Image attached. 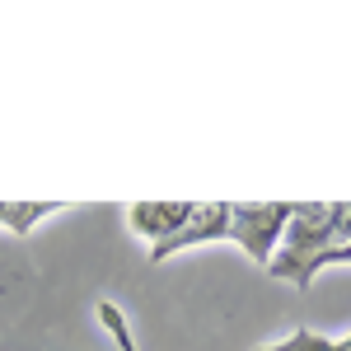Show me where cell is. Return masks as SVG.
Wrapping results in <instances>:
<instances>
[{
	"label": "cell",
	"instance_id": "7a4b0ae2",
	"mask_svg": "<svg viewBox=\"0 0 351 351\" xmlns=\"http://www.w3.org/2000/svg\"><path fill=\"white\" fill-rule=\"evenodd\" d=\"M291 211H295V202H239L234 220H230V239L239 243L258 267H271L276 239H286Z\"/></svg>",
	"mask_w": 351,
	"mask_h": 351
},
{
	"label": "cell",
	"instance_id": "ba28073f",
	"mask_svg": "<svg viewBox=\"0 0 351 351\" xmlns=\"http://www.w3.org/2000/svg\"><path fill=\"white\" fill-rule=\"evenodd\" d=\"M332 351H351V332H347V337H337V347H332Z\"/></svg>",
	"mask_w": 351,
	"mask_h": 351
},
{
	"label": "cell",
	"instance_id": "52a82bcc",
	"mask_svg": "<svg viewBox=\"0 0 351 351\" xmlns=\"http://www.w3.org/2000/svg\"><path fill=\"white\" fill-rule=\"evenodd\" d=\"M99 319H104V328H108V337L117 342V351H141L136 347V337H132V328H127V314L117 309V304H99Z\"/></svg>",
	"mask_w": 351,
	"mask_h": 351
},
{
	"label": "cell",
	"instance_id": "3957f363",
	"mask_svg": "<svg viewBox=\"0 0 351 351\" xmlns=\"http://www.w3.org/2000/svg\"><path fill=\"white\" fill-rule=\"evenodd\" d=\"M230 220H234V202H206V206H197L192 220L173 239H164V243L150 248V263H164V258H173V253H183V248H197V243L230 239Z\"/></svg>",
	"mask_w": 351,
	"mask_h": 351
},
{
	"label": "cell",
	"instance_id": "6da1fadb",
	"mask_svg": "<svg viewBox=\"0 0 351 351\" xmlns=\"http://www.w3.org/2000/svg\"><path fill=\"white\" fill-rule=\"evenodd\" d=\"M337 243H351V202H295L291 225H286V243L267 271L276 281H291L295 291H304L309 258H319Z\"/></svg>",
	"mask_w": 351,
	"mask_h": 351
},
{
	"label": "cell",
	"instance_id": "8992f818",
	"mask_svg": "<svg viewBox=\"0 0 351 351\" xmlns=\"http://www.w3.org/2000/svg\"><path fill=\"white\" fill-rule=\"evenodd\" d=\"M332 347H337V337H324V332H314V328H295V332H286L281 342L258 347V351H332Z\"/></svg>",
	"mask_w": 351,
	"mask_h": 351
},
{
	"label": "cell",
	"instance_id": "5b68a950",
	"mask_svg": "<svg viewBox=\"0 0 351 351\" xmlns=\"http://www.w3.org/2000/svg\"><path fill=\"white\" fill-rule=\"evenodd\" d=\"M61 211V202H0V230L10 234H28L43 216Z\"/></svg>",
	"mask_w": 351,
	"mask_h": 351
},
{
	"label": "cell",
	"instance_id": "277c9868",
	"mask_svg": "<svg viewBox=\"0 0 351 351\" xmlns=\"http://www.w3.org/2000/svg\"><path fill=\"white\" fill-rule=\"evenodd\" d=\"M192 211H197V202H132L127 206V225L141 239H150V248H155V243L173 239L192 220Z\"/></svg>",
	"mask_w": 351,
	"mask_h": 351
}]
</instances>
